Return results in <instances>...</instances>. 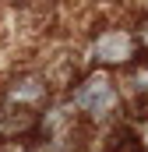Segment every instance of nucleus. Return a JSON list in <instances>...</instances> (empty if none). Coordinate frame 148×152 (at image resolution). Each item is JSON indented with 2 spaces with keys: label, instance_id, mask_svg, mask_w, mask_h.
I'll list each match as a JSON object with an SVG mask.
<instances>
[{
  "label": "nucleus",
  "instance_id": "f257e3e1",
  "mask_svg": "<svg viewBox=\"0 0 148 152\" xmlns=\"http://www.w3.org/2000/svg\"><path fill=\"white\" fill-rule=\"evenodd\" d=\"M64 99H67V106L78 113V120L85 127H92V131L116 124L120 120V110H123V92H120L116 78L110 71H99V67L88 71V75H81L67 88Z\"/></svg>",
  "mask_w": 148,
  "mask_h": 152
},
{
  "label": "nucleus",
  "instance_id": "f03ea898",
  "mask_svg": "<svg viewBox=\"0 0 148 152\" xmlns=\"http://www.w3.org/2000/svg\"><path fill=\"white\" fill-rule=\"evenodd\" d=\"M85 57H88V64H95L99 71H113V67H131V64L141 57V50H138L134 28L113 25V28H99V32L92 36Z\"/></svg>",
  "mask_w": 148,
  "mask_h": 152
},
{
  "label": "nucleus",
  "instance_id": "7ed1b4c3",
  "mask_svg": "<svg viewBox=\"0 0 148 152\" xmlns=\"http://www.w3.org/2000/svg\"><path fill=\"white\" fill-rule=\"evenodd\" d=\"M134 39H138V50H141V57L148 60V18L134 28Z\"/></svg>",
  "mask_w": 148,
  "mask_h": 152
},
{
  "label": "nucleus",
  "instance_id": "20e7f679",
  "mask_svg": "<svg viewBox=\"0 0 148 152\" xmlns=\"http://www.w3.org/2000/svg\"><path fill=\"white\" fill-rule=\"evenodd\" d=\"M145 149H148V142H145Z\"/></svg>",
  "mask_w": 148,
  "mask_h": 152
}]
</instances>
